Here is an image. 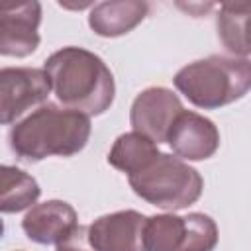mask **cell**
I'll use <instances>...</instances> for the list:
<instances>
[{
    "label": "cell",
    "instance_id": "obj_1",
    "mask_svg": "<svg viewBox=\"0 0 251 251\" xmlns=\"http://www.w3.org/2000/svg\"><path fill=\"white\" fill-rule=\"evenodd\" d=\"M57 100L80 114H104L116 96L114 75L92 51L82 47H63L49 55L43 65Z\"/></svg>",
    "mask_w": 251,
    "mask_h": 251
},
{
    "label": "cell",
    "instance_id": "obj_2",
    "mask_svg": "<svg viewBox=\"0 0 251 251\" xmlns=\"http://www.w3.org/2000/svg\"><path fill=\"white\" fill-rule=\"evenodd\" d=\"M90 118L71 108L43 104L10 129V147L18 159L37 163L47 157H71L84 149Z\"/></svg>",
    "mask_w": 251,
    "mask_h": 251
},
{
    "label": "cell",
    "instance_id": "obj_3",
    "mask_svg": "<svg viewBox=\"0 0 251 251\" xmlns=\"http://www.w3.org/2000/svg\"><path fill=\"white\" fill-rule=\"evenodd\" d=\"M173 82L194 106L216 110L243 98L251 90V61L245 57L210 55L182 67Z\"/></svg>",
    "mask_w": 251,
    "mask_h": 251
},
{
    "label": "cell",
    "instance_id": "obj_4",
    "mask_svg": "<svg viewBox=\"0 0 251 251\" xmlns=\"http://www.w3.org/2000/svg\"><path fill=\"white\" fill-rule=\"evenodd\" d=\"M131 190L161 210H182L194 204L204 188L196 169L169 153L155 155L141 171L127 176Z\"/></svg>",
    "mask_w": 251,
    "mask_h": 251
},
{
    "label": "cell",
    "instance_id": "obj_5",
    "mask_svg": "<svg viewBox=\"0 0 251 251\" xmlns=\"http://www.w3.org/2000/svg\"><path fill=\"white\" fill-rule=\"evenodd\" d=\"M145 235L149 251H212L218 243V226L202 212L159 214L147 218Z\"/></svg>",
    "mask_w": 251,
    "mask_h": 251
},
{
    "label": "cell",
    "instance_id": "obj_6",
    "mask_svg": "<svg viewBox=\"0 0 251 251\" xmlns=\"http://www.w3.org/2000/svg\"><path fill=\"white\" fill-rule=\"evenodd\" d=\"M49 92L51 80L45 69L4 67L0 71V122L8 126L27 110L43 106Z\"/></svg>",
    "mask_w": 251,
    "mask_h": 251
},
{
    "label": "cell",
    "instance_id": "obj_7",
    "mask_svg": "<svg viewBox=\"0 0 251 251\" xmlns=\"http://www.w3.org/2000/svg\"><path fill=\"white\" fill-rule=\"evenodd\" d=\"M182 110V102L173 90L149 86L135 96L129 110V122L133 131L147 135L159 145L167 141L173 124Z\"/></svg>",
    "mask_w": 251,
    "mask_h": 251
},
{
    "label": "cell",
    "instance_id": "obj_8",
    "mask_svg": "<svg viewBox=\"0 0 251 251\" xmlns=\"http://www.w3.org/2000/svg\"><path fill=\"white\" fill-rule=\"evenodd\" d=\"M147 218L135 210H120L100 216L88 226V237L96 251H149Z\"/></svg>",
    "mask_w": 251,
    "mask_h": 251
},
{
    "label": "cell",
    "instance_id": "obj_9",
    "mask_svg": "<svg viewBox=\"0 0 251 251\" xmlns=\"http://www.w3.org/2000/svg\"><path fill=\"white\" fill-rule=\"evenodd\" d=\"M41 4L22 2L0 8V53L4 57H27L39 45Z\"/></svg>",
    "mask_w": 251,
    "mask_h": 251
},
{
    "label": "cell",
    "instance_id": "obj_10",
    "mask_svg": "<svg viewBox=\"0 0 251 251\" xmlns=\"http://www.w3.org/2000/svg\"><path fill=\"white\" fill-rule=\"evenodd\" d=\"M167 143L182 161H204L218 151L220 131L212 120L182 110L169 131Z\"/></svg>",
    "mask_w": 251,
    "mask_h": 251
},
{
    "label": "cell",
    "instance_id": "obj_11",
    "mask_svg": "<svg viewBox=\"0 0 251 251\" xmlns=\"http://www.w3.org/2000/svg\"><path fill=\"white\" fill-rule=\"evenodd\" d=\"M76 226L75 208L63 200H47L35 204L22 220L24 233L39 245H57Z\"/></svg>",
    "mask_w": 251,
    "mask_h": 251
},
{
    "label": "cell",
    "instance_id": "obj_12",
    "mask_svg": "<svg viewBox=\"0 0 251 251\" xmlns=\"http://www.w3.org/2000/svg\"><path fill=\"white\" fill-rule=\"evenodd\" d=\"M149 12L143 0H110L94 4L88 14L90 29L100 37H118L131 31Z\"/></svg>",
    "mask_w": 251,
    "mask_h": 251
},
{
    "label": "cell",
    "instance_id": "obj_13",
    "mask_svg": "<svg viewBox=\"0 0 251 251\" xmlns=\"http://www.w3.org/2000/svg\"><path fill=\"white\" fill-rule=\"evenodd\" d=\"M218 37L235 57L251 55V4H224L216 18Z\"/></svg>",
    "mask_w": 251,
    "mask_h": 251
},
{
    "label": "cell",
    "instance_id": "obj_14",
    "mask_svg": "<svg viewBox=\"0 0 251 251\" xmlns=\"http://www.w3.org/2000/svg\"><path fill=\"white\" fill-rule=\"evenodd\" d=\"M161 151L153 139H149L147 135H143L139 131H127V133H122L114 141V145L108 153V163L114 169H118L129 176V175L141 171Z\"/></svg>",
    "mask_w": 251,
    "mask_h": 251
},
{
    "label": "cell",
    "instance_id": "obj_15",
    "mask_svg": "<svg viewBox=\"0 0 251 251\" xmlns=\"http://www.w3.org/2000/svg\"><path fill=\"white\" fill-rule=\"evenodd\" d=\"M41 188L37 180L18 167L4 165L0 169V210L16 214L37 202Z\"/></svg>",
    "mask_w": 251,
    "mask_h": 251
},
{
    "label": "cell",
    "instance_id": "obj_16",
    "mask_svg": "<svg viewBox=\"0 0 251 251\" xmlns=\"http://www.w3.org/2000/svg\"><path fill=\"white\" fill-rule=\"evenodd\" d=\"M57 251H96L88 237V226H76L73 227L59 243Z\"/></svg>",
    "mask_w": 251,
    "mask_h": 251
}]
</instances>
